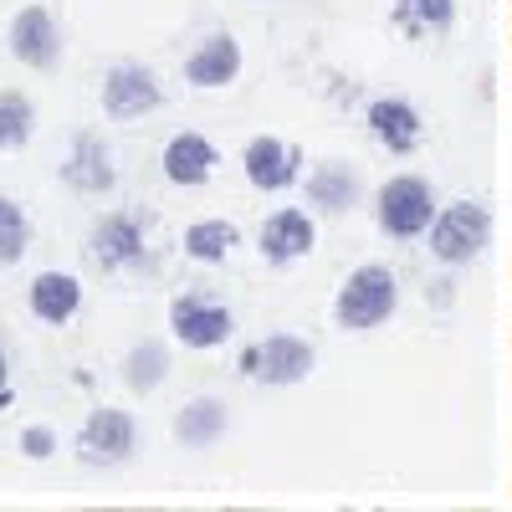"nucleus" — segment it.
Returning <instances> with one entry per match:
<instances>
[{"instance_id": "f257e3e1", "label": "nucleus", "mask_w": 512, "mask_h": 512, "mask_svg": "<svg viewBox=\"0 0 512 512\" xmlns=\"http://www.w3.org/2000/svg\"><path fill=\"white\" fill-rule=\"evenodd\" d=\"M395 313V277L390 267H359L344 292H338V323L344 328H374Z\"/></svg>"}, {"instance_id": "f03ea898", "label": "nucleus", "mask_w": 512, "mask_h": 512, "mask_svg": "<svg viewBox=\"0 0 512 512\" xmlns=\"http://www.w3.org/2000/svg\"><path fill=\"white\" fill-rule=\"evenodd\" d=\"M134 415L123 410H93L88 425L77 431V456L88 466H118L128 451H134Z\"/></svg>"}, {"instance_id": "7ed1b4c3", "label": "nucleus", "mask_w": 512, "mask_h": 512, "mask_svg": "<svg viewBox=\"0 0 512 512\" xmlns=\"http://www.w3.org/2000/svg\"><path fill=\"white\" fill-rule=\"evenodd\" d=\"M431 185L425 180H390L379 190V226L390 236H420L425 226H431Z\"/></svg>"}, {"instance_id": "20e7f679", "label": "nucleus", "mask_w": 512, "mask_h": 512, "mask_svg": "<svg viewBox=\"0 0 512 512\" xmlns=\"http://www.w3.org/2000/svg\"><path fill=\"white\" fill-rule=\"evenodd\" d=\"M431 246L441 262H472L487 246V210L482 205H451L431 231Z\"/></svg>"}, {"instance_id": "39448f33", "label": "nucleus", "mask_w": 512, "mask_h": 512, "mask_svg": "<svg viewBox=\"0 0 512 512\" xmlns=\"http://www.w3.org/2000/svg\"><path fill=\"white\" fill-rule=\"evenodd\" d=\"M103 108L113 118H144L149 108H159V82L149 67L139 62H118L103 82Z\"/></svg>"}, {"instance_id": "423d86ee", "label": "nucleus", "mask_w": 512, "mask_h": 512, "mask_svg": "<svg viewBox=\"0 0 512 512\" xmlns=\"http://www.w3.org/2000/svg\"><path fill=\"white\" fill-rule=\"evenodd\" d=\"M246 369L256 379H267V384H297V379H308L313 369V349L303 344V338H267L262 349H251L246 354Z\"/></svg>"}, {"instance_id": "0eeeda50", "label": "nucleus", "mask_w": 512, "mask_h": 512, "mask_svg": "<svg viewBox=\"0 0 512 512\" xmlns=\"http://www.w3.org/2000/svg\"><path fill=\"white\" fill-rule=\"evenodd\" d=\"M57 52H62L57 21L41 11V6H26V11L11 21V57L26 62V67H52Z\"/></svg>"}, {"instance_id": "6e6552de", "label": "nucleus", "mask_w": 512, "mask_h": 512, "mask_svg": "<svg viewBox=\"0 0 512 512\" xmlns=\"http://www.w3.org/2000/svg\"><path fill=\"white\" fill-rule=\"evenodd\" d=\"M169 323H175L180 344H190V349L226 344V333H231V313L216 308V303H205V297H180V303L169 308Z\"/></svg>"}, {"instance_id": "1a4fd4ad", "label": "nucleus", "mask_w": 512, "mask_h": 512, "mask_svg": "<svg viewBox=\"0 0 512 512\" xmlns=\"http://www.w3.org/2000/svg\"><path fill=\"white\" fill-rule=\"evenodd\" d=\"M93 262L103 272H123V267H139L144 262V231L128 221V216H103L93 231Z\"/></svg>"}, {"instance_id": "9d476101", "label": "nucleus", "mask_w": 512, "mask_h": 512, "mask_svg": "<svg viewBox=\"0 0 512 512\" xmlns=\"http://www.w3.org/2000/svg\"><path fill=\"white\" fill-rule=\"evenodd\" d=\"M62 180H67L72 190H82V195L113 190V159H108V149H103L98 139L82 134V139L72 144V159L62 164Z\"/></svg>"}, {"instance_id": "9b49d317", "label": "nucleus", "mask_w": 512, "mask_h": 512, "mask_svg": "<svg viewBox=\"0 0 512 512\" xmlns=\"http://www.w3.org/2000/svg\"><path fill=\"white\" fill-rule=\"evenodd\" d=\"M292 175H297V154L282 139H251V149H246V180L256 190H282V185H292Z\"/></svg>"}, {"instance_id": "f8f14e48", "label": "nucleus", "mask_w": 512, "mask_h": 512, "mask_svg": "<svg viewBox=\"0 0 512 512\" xmlns=\"http://www.w3.org/2000/svg\"><path fill=\"white\" fill-rule=\"evenodd\" d=\"M77 308H82L77 277H67V272H41V277L31 282V313H36L41 323H67Z\"/></svg>"}, {"instance_id": "ddd939ff", "label": "nucleus", "mask_w": 512, "mask_h": 512, "mask_svg": "<svg viewBox=\"0 0 512 512\" xmlns=\"http://www.w3.org/2000/svg\"><path fill=\"white\" fill-rule=\"evenodd\" d=\"M262 251H267V262H292V256L313 251V221L303 210H277L262 226Z\"/></svg>"}, {"instance_id": "4468645a", "label": "nucleus", "mask_w": 512, "mask_h": 512, "mask_svg": "<svg viewBox=\"0 0 512 512\" xmlns=\"http://www.w3.org/2000/svg\"><path fill=\"white\" fill-rule=\"evenodd\" d=\"M241 72V47L231 36H210L205 47L185 62V77L195 82V88H221V82H231Z\"/></svg>"}, {"instance_id": "2eb2a0df", "label": "nucleus", "mask_w": 512, "mask_h": 512, "mask_svg": "<svg viewBox=\"0 0 512 512\" xmlns=\"http://www.w3.org/2000/svg\"><path fill=\"white\" fill-rule=\"evenodd\" d=\"M210 164H216V149H210L200 134H175L164 149V175L175 185H200L210 175Z\"/></svg>"}, {"instance_id": "dca6fc26", "label": "nucleus", "mask_w": 512, "mask_h": 512, "mask_svg": "<svg viewBox=\"0 0 512 512\" xmlns=\"http://www.w3.org/2000/svg\"><path fill=\"white\" fill-rule=\"evenodd\" d=\"M369 128H374V139L379 144H390V149H415L420 139V118L410 103H395V98H384L369 108Z\"/></svg>"}, {"instance_id": "f3484780", "label": "nucleus", "mask_w": 512, "mask_h": 512, "mask_svg": "<svg viewBox=\"0 0 512 512\" xmlns=\"http://www.w3.org/2000/svg\"><path fill=\"white\" fill-rule=\"evenodd\" d=\"M226 431V405L221 400H190L180 415H175V436L185 446H210Z\"/></svg>"}, {"instance_id": "a211bd4d", "label": "nucleus", "mask_w": 512, "mask_h": 512, "mask_svg": "<svg viewBox=\"0 0 512 512\" xmlns=\"http://www.w3.org/2000/svg\"><path fill=\"white\" fill-rule=\"evenodd\" d=\"M308 195H313L318 205H328V210H344V205H354V195H359V180L349 175L344 164H323L318 175L308 180Z\"/></svg>"}, {"instance_id": "6ab92c4d", "label": "nucleus", "mask_w": 512, "mask_h": 512, "mask_svg": "<svg viewBox=\"0 0 512 512\" xmlns=\"http://www.w3.org/2000/svg\"><path fill=\"white\" fill-rule=\"evenodd\" d=\"M26 246H31L26 210H21L16 200H6V195H0V267L21 262V256H26Z\"/></svg>"}, {"instance_id": "aec40b11", "label": "nucleus", "mask_w": 512, "mask_h": 512, "mask_svg": "<svg viewBox=\"0 0 512 512\" xmlns=\"http://www.w3.org/2000/svg\"><path fill=\"white\" fill-rule=\"evenodd\" d=\"M231 246H236V226H226V221H200L185 231V251L195 262H221Z\"/></svg>"}, {"instance_id": "412c9836", "label": "nucleus", "mask_w": 512, "mask_h": 512, "mask_svg": "<svg viewBox=\"0 0 512 512\" xmlns=\"http://www.w3.org/2000/svg\"><path fill=\"white\" fill-rule=\"evenodd\" d=\"M36 128V108L21 93H0V149H21Z\"/></svg>"}, {"instance_id": "4be33fe9", "label": "nucleus", "mask_w": 512, "mask_h": 512, "mask_svg": "<svg viewBox=\"0 0 512 512\" xmlns=\"http://www.w3.org/2000/svg\"><path fill=\"white\" fill-rule=\"evenodd\" d=\"M164 369H169V354H164L159 344H144V349H134V354H128V364H123V379L134 384V390H154V384L164 379Z\"/></svg>"}, {"instance_id": "5701e85b", "label": "nucleus", "mask_w": 512, "mask_h": 512, "mask_svg": "<svg viewBox=\"0 0 512 512\" xmlns=\"http://www.w3.org/2000/svg\"><path fill=\"white\" fill-rule=\"evenodd\" d=\"M21 451H26L31 461H47V456L57 451V436L47 431V425H31V431L21 436Z\"/></svg>"}, {"instance_id": "b1692460", "label": "nucleus", "mask_w": 512, "mask_h": 512, "mask_svg": "<svg viewBox=\"0 0 512 512\" xmlns=\"http://www.w3.org/2000/svg\"><path fill=\"white\" fill-rule=\"evenodd\" d=\"M405 11H415L425 26H446L451 21V0H405Z\"/></svg>"}, {"instance_id": "393cba45", "label": "nucleus", "mask_w": 512, "mask_h": 512, "mask_svg": "<svg viewBox=\"0 0 512 512\" xmlns=\"http://www.w3.org/2000/svg\"><path fill=\"white\" fill-rule=\"evenodd\" d=\"M11 405V364H6V354H0V410Z\"/></svg>"}]
</instances>
